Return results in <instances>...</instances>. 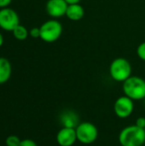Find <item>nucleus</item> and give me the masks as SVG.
<instances>
[{
    "label": "nucleus",
    "instance_id": "nucleus-1",
    "mask_svg": "<svg viewBox=\"0 0 145 146\" xmlns=\"http://www.w3.org/2000/svg\"><path fill=\"white\" fill-rule=\"evenodd\" d=\"M119 143L121 146H141L145 143V130L138 126L130 125L119 133Z\"/></svg>",
    "mask_w": 145,
    "mask_h": 146
},
{
    "label": "nucleus",
    "instance_id": "nucleus-2",
    "mask_svg": "<svg viewBox=\"0 0 145 146\" xmlns=\"http://www.w3.org/2000/svg\"><path fill=\"white\" fill-rule=\"evenodd\" d=\"M124 95L133 101H141L145 98V80L139 76L132 75L123 82Z\"/></svg>",
    "mask_w": 145,
    "mask_h": 146
},
{
    "label": "nucleus",
    "instance_id": "nucleus-3",
    "mask_svg": "<svg viewBox=\"0 0 145 146\" xmlns=\"http://www.w3.org/2000/svg\"><path fill=\"white\" fill-rule=\"evenodd\" d=\"M131 62L124 58L118 57L113 60L109 65V75L116 82H124L132 76Z\"/></svg>",
    "mask_w": 145,
    "mask_h": 146
},
{
    "label": "nucleus",
    "instance_id": "nucleus-4",
    "mask_svg": "<svg viewBox=\"0 0 145 146\" xmlns=\"http://www.w3.org/2000/svg\"><path fill=\"white\" fill-rule=\"evenodd\" d=\"M40 38L45 43H54L62 34V25L56 19L44 21L40 27Z\"/></svg>",
    "mask_w": 145,
    "mask_h": 146
},
{
    "label": "nucleus",
    "instance_id": "nucleus-5",
    "mask_svg": "<svg viewBox=\"0 0 145 146\" xmlns=\"http://www.w3.org/2000/svg\"><path fill=\"white\" fill-rule=\"evenodd\" d=\"M78 142L83 145H91L98 138V129L96 125L90 121H82L76 127Z\"/></svg>",
    "mask_w": 145,
    "mask_h": 146
},
{
    "label": "nucleus",
    "instance_id": "nucleus-6",
    "mask_svg": "<svg viewBox=\"0 0 145 146\" xmlns=\"http://www.w3.org/2000/svg\"><path fill=\"white\" fill-rule=\"evenodd\" d=\"M20 24V18L15 10L9 7L0 9V27L6 32H12Z\"/></svg>",
    "mask_w": 145,
    "mask_h": 146
},
{
    "label": "nucleus",
    "instance_id": "nucleus-7",
    "mask_svg": "<svg viewBox=\"0 0 145 146\" xmlns=\"http://www.w3.org/2000/svg\"><path fill=\"white\" fill-rule=\"evenodd\" d=\"M134 111V101L126 95L119 97L114 104V112L120 119H126Z\"/></svg>",
    "mask_w": 145,
    "mask_h": 146
},
{
    "label": "nucleus",
    "instance_id": "nucleus-8",
    "mask_svg": "<svg viewBox=\"0 0 145 146\" xmlns=\"http://www.w3.org/2000/svg\"><path fill=\"white\" fill-rule=\"evenodd\" d=\"M68 4L65 0H48L45 5L47 14L52 18H60L66 15Z\"/></svg>",
    "mask_w": 145,
    "mask_h": 146
},
{
    "label": "nucleus",
    "instance_id": "nucleus-9",
    "mask_svg": "<svg viewBox=\"0 0 145 146\" xmlns=\"http://www.w3.org/2000/svg\"><path fill=\"white\" fill-rule=\"evenodd\" d=\"M56 140L60 146H73L78 140L75 128L62 127L56 136Z\"/></svg>",
    "mask_w": 145,
    "mask_h": 146
},
{
    "label": "nucleus",
    "instance_id": "nucleus-10",
    "mask_svg": "<svg viewBox=\"0 0 145 146\" xmlns=\"http://www.w3.org/2000/svg\"><path fill=\"white\" fill-rule=\"evenodd\" d=\"M59 122L62 125V127L76 128L80 121L79 116L75 111L72 110H67L60 114Z\"/></svg>",
    "mask_w": 145,
    "mask_h": 146
},
{
    "label": "nucleus",
    "instance_id": "nucleus-11",
    "mask_svg": "<svg viewBox=\"0 0 145 146\" xmlns=\"http://www.w3.org/2000/svg\"><path fill=\"white\" fill-rule=\"evenodd\" d=\"M85 15V9L84 7L80 3L75 4H69L67 9L66 16L73 21H77L81 20Z\"/></svg>",
    "mask_w": 145,
    "mask_h": 146
},
{
    "label": "nucleus",
    "instance_id": "nucleus-12",
    "mask_svg": "<svg viewBox=\"0 0 145 146\" xmlns=\"http://www.w3.org/2000/svg\"><path fill=\"white\" fill-rule=\"evenodd\" d=\"M12 66L5 57H0V85L6 83L11 77Z\"/></svg>",
    "mask_w": 145,
    "mask_h": 146
},
{
    "label": "nucleus",
    "instance_id": "nucleus-13",
    "mask_svg": "<svg viewBox=\"0 0 145 146\" xmlns=\"http://www.w3.org/2000/svg\"><path fill=\"white\" fill-rule=\"evenodd\" d=\"M12 33L17 40H21V41L25 40L29 36V31L26 29V27H24L23 25H21V24H19L12 31Z\"/></svg>",
    "mask_w": 145,
    "mask_h": 146
},
{
    "label": "nucleus",
    "instance_id": "nucleus-14",
    "mask_svg": "<svg viewBox=\"0 0 145 146\" xmlns=\"http://www.w3.org/2000/svg\"><path fill=\"white\" fill-rule=\"evenodd\" d=\"M21 141V140L17 136L10 135V136H9L6 139L5 143H6V145L7 146H20Z\"/></svg>",
    "mask_w": 145,
    "mask_h": 146
},
{
    "label": "nucleus",
    "instance_id": "nucleus-15",
    "mask_svg": "<svg viewBox=\"0 0 145 146\" xmlns=\"http://www.w3.org/2000/svg\"><path fill=\"white\" fill-rule=\"evenodd\" d=\"M137 55L141 60L145 62V41L141 43L138 46V48H137Z\"/></svg>",
    "mask_w": 145,
    "mask_h": 146
},
{
    "label": "nucleus",
    "instance_id": "nucleus-16",
    "mask_svg": "<svg viewBox=\"0 0 145 146\" xmlns=\"http://www.w3.org/2000/svg\"><path fill=\"white\" fill-rule=\"evenodd\" d=\"M29 35L33 38H40V28L39 27H32L29 31Z\"/></svg>",
    "mask_w": 145,
    "mask_h": 146
},
{
    "label": "nucleus",
    "instance_id": "nucleus-17",
    "mask_svg": "<svg viewBox=\"0 0 145 146\" xmlns=\"http://www.w3.org/2000/svg\"><path fill=\"white\" fill-rule=\"evenodd\" d=\"M20 146H38L35 141L30 139H26L21 141Z\"/></svg>",
    "mask_w": 145,
    "mask_h": 146
},
{
    "label": "nucleus",
    "instance_id": "nucleus-18",
    "mask_svg": "<svg viewBox=\"0 0 145 146\" xmlns=\"http://www.w3.org/2000/svg\"><path fill=\"white\" fill-rule=\"evenodd\" d=\"M135 125L138 126L140 128H143L145 130V117H138L136 120Z\"/></svg>",
    "mask_w": 145,
    "mask_h": 146
},
{
    "label": "nucleus",
    "instance_id": "nucleus-19",
    "mask_svg": "<svg viewBox=\"0 0 145 146\" xmlns=\"http://www.w3.org/2000/svg\"><path fill=\"white\" fill-rule=\"evenodd\" d=\"M12 0H0V9L8 7L11 3Z\"/></svg>",
    "mask_w": 145,
    "mask_h": 146
},
{
    "label": "nucleus",
    "instance_id": "nucleus-20",
    "mask_svg": "<svg viewBox=\"0 0 145 146\" xmlns=\"http://www.w3.org/2000/svg\"><path fill=\"white\" fill-rule=\"evenodd\" d=\"M67 2V3L69 4H75V3H79L81 0H65Z\"/></svg>",
    "mask_w": 145,
    "mask_h": 146
},
{
    "label": "nucleus",
    "instance_id": "nucleus-21",
    "mask_svg": "<svg viewBox=\"0 0 145 146\" xmlns=\"http://www.w3.org/2000/svg\"><path fill=\"white\" fill-rule=\"evenodd\" d=\"M3 44V34L0 33V47Z\"/></svg>",
    "mask_w": 145,
    "mask_h": 146
},
{
    "label": "nucleus",
    "instance_id": "nucleus-22",
    "mask_svg": "<svg viewBox=\"0 0 145 146\" xmlns=\"http://www.w3.org/2000/svg\"><path fill=\"white\" fill-rule=\"evenodd\" d=\"M144 104H145V98H144Z\"/></svg>",
    "mask_w": 145,
    "mask_h": 146
},
{
    "label": "nucleus",
    "instance_id": "nucleus-23",
    "mask_svg": "<svg viewBox=\"0 0 145 146\" xmlns=\"http://www.w3.org/2000/svg\"><path fill=\"white\" fill-rule=\"evenodd\" d=\"M144 146H145V143H144Z\"/></svg>",
    "mask_w": 145,
    "mask_h": 146
},
{
    "label": "nucleus",
    "instance_id": "nucleus-24",
    "mask_svg": "<svg viewBox=\"0 0 145 146\" xmlns=\"http://www.w3.org/2000/svg\"><path fill=\"white\" fill-rule=\"evenodd\" d=\"M141 146H144V145H141Z\"/></svg>",
    "mask_w": 145,
    "mask_h": 146
}]
</instances>
